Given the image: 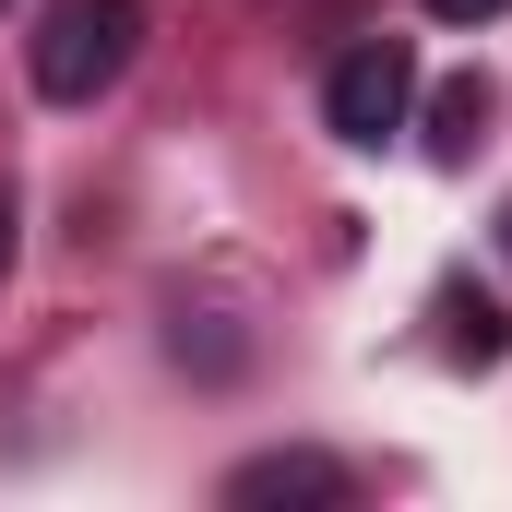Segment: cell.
<instances>
[{
  "label": "cell",
  "mask_w": 512,
  "mask_h": 512,
  "mask_svg": "<svg viewBox=\"0 0 512 512\" xmlns=\"http://www.w3.org/2000/svg\"><path fill=\"white\" fill-rule=\"evenodd\" d=\"M131 48H143V0H48L36 36H24V72H36L48 108H96L131 72Z\"/></svg>",
  "instance_id": "1"
},
{
  "label": "cell",
  "mask_w": 512,
  "mask_h": 512,
  "mask_svg": "<svg viewBox=\"0 0 512 512\" xmlns=\"http://www.w3.org/2000/svg\"><path fill=\"white\" fill-rule=\"evenodd\" d=\"M322 120H334V143H393V131L417 120V60H405L393 36L346 48V60L322 72Z\"/></svg>",
  "instance_id": "2"
},
{
  "label": "cell",
  "mask_w": 512,
  "mask_h": 512,
  "mask_svg": "<svg viewBox=\"0 0 512 512\" xmlns=\"http://www.w3.org/2000/svg\"><path fill=\"white\" fill-rule=\"evenodd\" d=\"M346 489H358V477H346L334 453H251V465H227V501H239V512H262V501H310V512H334Z\"/></svg>",
  "instance_id": "3"
},
{
  "label": "cell",
  "mask_w": 512,
  "mask_h": 512,
  "mask_svg": "<svg viewBox=\"0 0 512 512\" xmlns=\"http://www.w3.org/2000/svg\"><path fill=\"white\" fill-rule=\"evenodd\" d=\"M441 358H453V370H501L512 358V310L477 298V286H441Z\"/></svg>",
  "instance_id": "4"
},
{
  "label": "cell",
  "mask_w": 512,
  "mask_h": 512,
  "mask_svg": "<svg viewBox=\"0 0 512 512\" xmlns=\"http://www.w3.org/2000/svg\"><path fill=\"white\" fill-rule=\"evenodd\" d=\"M489 108H501V96H489L477 72H453V84L429 96V155H453V167H465V155H477V131H489Z\"/></svg>",
  "instance_id": "5"
},
{
  "label": "cell",
  "mask_w": 512,
  "mask_h": 512,
  "mask_svg": "<svg viewBox=\"0 0 512 512\" xmlns=\"http://www.w3.org/2000/svg\"><path fill=\"white\" fill-rule=\"evenodd\" d=\"M417 12H441V24H489V12H512V0H417Z\"/></svg>",
  "instance_id": "6"
},
{
  "label": "cell",
  "mask_w": 512,
  "mask_h": 512,
  "mask_svg": "<svg viewBox=\"0 0 512 512\" xmlns=\"http://www.w3.org/2000/svg\"><path fill=\"white\" fill-rule=\"evenodd\" d=\"M0 274H12V191H0Z\"/></svg>",
  "instance_id": "7"
}]
</instances>
